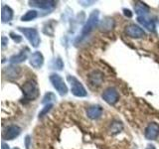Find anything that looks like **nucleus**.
<instances>
[{"mask_svg": "<svg viewBox=\"0 0 159 149\" xmlns=\"http://www.w3.org/2000/svg\"><path fill=\"white\" fill-rule=\"evenodd\" d=\"M98 16H99V12L98 10H93V11L89 14V16L88 18L87 23L84 24V26L82 29L81 35L78 37L77 39V43L81 42L82 40H84V38H87L89 34L92 33V31L97 27V25L98 24Z\"/></svg>", "mask_w": 159, "mask_h": 149, "instance_id": "f257e3e1", "label": "nucleus"}, {"mask_svg": "<svg viewBox=\"0 0 159 149\" xmlns=\"http://www.w3.org/2000/svg\"><path fill=\"white\" fill-rule=\"evenodd\" d=\"M22 92L24 97L28 101H35L39 97V88L35 81H27L22 86Z\"/></svg>", "mask_w": 159, "mask_h": 149, "instance_id": "f03ea898", "label": "nucleus"}, {"mask_svg": "<svg viewBox=\"0 0 159 149\" xmlns=\"http://www.w3.org/2000/svg\"><path fill=\"white\" fill-rule=\"evenodd\" d=\"M67 79L69 84H71V92L75 97H87V91L84 87L83 86V84L79 81L77 78H75L74 76H68Z\"/></svg>", "mask_w": 159, "mask_h": 149, "instance_id": "7ed1b4c3", "label": "nucleus"}, {"mask_svg": "<svg viewBox=\"0 0 159 149\" xmlns=\"http://www.w3.org/2000/svg\"><path fill=\"white\" fill-rule=\"evenodd\" d=\"M18 30L21 33L24 34V36L27 38L28 41L31 43V45L34 48H37L40 42H41V39H40L39 33L37 31V29L35 28H23V27H18Z\"/></svg>", "mask_w": 159, "mask_h": 149, "instance_id": "20e7f679", "label": "nucleus"}, {"mask_svg": "<svg viewBox=\"0 0 159 149\" xmlns=\"http://www.w3.org/2000/svg\"><path fill=\"white\" fill-rule=\"evenodd\" d=\"M50 82L52 83L53 87L56 88V91L61 94L62 97L66 96L68 93V87L65 84L63 78L58 74H51L50 76Z\"/></svg>", "mask_w": 159, "mask_h": 149, "instance_id": "39448f33", "label": "nucleus"}, {"mask_svg": "<svg viewBox=\"0 0 159 149\" xmlns=\"http://www.w3.org/2000/svg\"><path fill=\"white\" fill-rule=\"evenodd\" d=\"M102 97L103 98V101L107 103L111 104V106L116 104L119 99L118 92L114 88H107V89H104V92L102 93Z\"/></svg>", "mask_w": 159, "mask_h": 149, "instance_id": "423d86ee", "label": "nucleus"}, {"mask_svg": "<svg viewBox=\"0 0 159 149\" xmlns=\"http://www.w3.org/2000/svg\"><path fill=\"white\" fill-rule=\"evenodd\" d=\"M125 34L127 35L128 37H131V38H142L145 36V32L144 30L137 26L135 24H130V25H127L125 27Z\"/></svg>", "mask_w": 159, "mask_h": 149, "instance_id": "0eeeda50", "label": "nucleus"}, {"mask_svg": "<svg viewBox=\"0 0 159 149\" xmlns=\"http://www.w3.org/2000/svg\"><path fill=\"white\" fill-rule=\"evenodd\" d=\"M144 135L148 140H155L159 136V124L156 122H150L145 128Z\"/></svg>", "mask_w": 159, "mask_h": 149, "instance_id": "6e6552de", "label": "nucleus"}, {"mask_svg": "<svg viewBox=\"0 0 159 149\" xmlns=\"http://www.w3.org/2000/svg\"><path fill=\"white\" fill-rule=\"evenodd\" d=\"M30 6L33 7H37L40 9H45V10H50L56 6L57 2L56 1H52V0H32V1H29Z\"/></svg>", "mask_w": 159, "mask_h": 149, "instance_id": "1a4fd4ad", "label": "nucleus"}, {"mask_svg": "<svg viewBox=\"0 0 159 149\" xmlns=\"http://www.w3.org/2000/svg\"><path fill=\"white\" fill-rule=\"evenodd\" d=\"M21 133V128L18 125H10L8 126L3 133V139L4 140H13Z\"/></svg>", "mask_w": 159, "mask_h": 149, "instance_id": "9d476101", "label": "nucleus"}, {"mask_svg": "<svg viewBox=\"0 0 159 149\" xmlns=\"http://www.w3.org/2000/svg\"><path fill=\"white\" fill-rule=\"evenodd\" d=\"M89 82L93 87H99L103 82V74L98 70L93 71V73L89 74Z\"/></svg>", "mask_w": 159, "mask_h": 149, "instance_id": "9b49d317", "label": "nucleus"}, {"mask_svg": "<svg viewBox=\"0 0 159 149\" xmlns=\"http://www.w3.org/2000/svg\"><path fill=\"white\" fill-rule=\"evenodd\" d=\"M29 62H30V65H31V66L35 69L41 68L44 64V57H43L42 53H40L38 51L34 52L31 56H30Z\"/></svg>", "mask_w": 159, "mask_h": 149, "instance_id": "f8f14e48", "label": "nucleus"}, {"mask_svg": "<svg viewBox=\"0 0 159 149\" xmlns=\"http://www.w3.org/2000/svg\"><path fill=\"white\" fill-rule=\"evenodd\" d=\"M103 109L101 106H92L87 108V115L91 119H98L102 115Z\"/></svg>", "mask_w": 159, "mask_h": 149, "instance_id": "ddd939ff", "label": "nucleus"}, {"mask_svg": "<svg viewBox=\"0 0 159 149\" xmlns=\"http://www.w3.org/2000/svg\"><path fill=\"white\" fill-rule=\"evenodd\" d=\"M28 52H29V50L25 49V50H22L19 54L13 55V56L10 57V59H9L10 63L11 64H19V63L24 62L25 60H27V58H28Z\"/></svg>", "mask_w": 159, "mask_h": 149, "instance_id": "4468645a", "label": "nucleus"}, {"mask_svg": "<svg viewBox=\"0 0 159 149\" xmlns=\"http://www.w3.org/2000/svg\"><path fill=\"white\" fill-rule=\"evenodd\" d=\"M4 74L8 79H17L21 74V69L17 66H9L4 70Z\"/></svg>", "mask_w": 159, "mask_h": 149, "instance_id": "2eb2a0df", "label": "nucleus"}, {"mask_svg": "<svg viewBox=\"0 0 159 149\" xmlns=\"http://www.w3.org/2000/svg\"><path fill=\"white\" fill-rule=\"evenodd\" d=\"M13 18V10L7 5H3L1 9V20L3 23L11 21Z\"/></svg>", "mask_w": 159, "mask_h": 149, "instance_id": "dca6fc26", "label": "nucleus"}, {"mask_svg": "<svg viewBox=\"0 0 159 149\" xmlns=\"http://www.w3.org/2000/svg\"><path fill=\"white\" fill-rule=\"evenodd\" d=\"M138 23H140L144 28H146L149 31H154L155 29V24L151 19L147 18L146 16H138L137 17Z\"/></svg>", "mask_w": 159, "mask_h": 149, "instance_id": "f3484780", "label": "nucleus"}, {"mask_svg": "<svg viewBox=\"0 0 159 149\" xmlns=\"http://www.w3.org/2000/svg\"><path fill=\"white\" fill-rule=\"evenodd\" d=\"M134 10L138 16H145L149 12V7L142 2H136L134 5Z\"/></svg>", "mask_w": 159, "mask_h": 149, "instance_id": "a211bd4d", "label": "nucleus"}, {"mask_svg": "<svg viewBox=\"0 0 159 149\" xmlns=\"http://www.w3.org/2000/svg\"><path fill=\"white\" fill-rule=\"evenodd\" d=\"M37 16H38V13L36 10H29V11H27L21 17V21H23V22L31 21V20H34L35 18H37Z\"/></svg>", "mask_w": 159, "mask_h": 149, "instance_id": "6ab92c4d", "label": "nucleus"}, {"mask_svg": "<svg viewBox=\"0 0 159 149\" xmlns=\"http://www.w3.org/2000/svg\"><path fill=\"white\" fill-rule=\"evenodd\" d=\"M114 26V21L113 19H111V18H107L104 19L102 25H101V29L102 30V31H108V30L112 29Z\"/></svg>", "mask_w": 159, "mask_h": 149, "instance_id": "aec40b11", "label": "nucleus"}, {"mask_svg": "<svg viewBox=\"0 0 159 149\" xmlns=\"http://www.w3.org/2000/svg\"><path fill=\"white\" fill-rule=\"evenodd\" d=\"M52 107H53V103L46 104V106H45V107L42 109L41 111H40V113H39V118H41V117H43V116L46 115V114L52 109Z\"/></svg>", "mask_w": 159, "mask_h": 149, "instance_id": "412c9836", "label": "nucleus"}, {"mask_svg": "<svg viewBox=\"0 0 159 149\" xmlns=\"http://www.w3.org/2000/svg\"><path fill=\"white\" fill-rule=\"evenodd\" d=\"M54 99H56V97H55V94L54 93H48L46 96L44 97V98H43V101H42V103H47V104H49L50 103V102L51 101H54Z\"/></svg>", "mask_w": 159, "mask_h": 149, "instance_id": "4be33fe9", "label": "nucleus"}, {"mask_svg": "<svg viewBox=\"0 0 159 149\" xmlns=\"http://www.w3.org/2000/svg\"><path fill=\"white\" fill-rule=\"evenodd\" d=\"M10 36H11V38L13 39V41L14 42H16V43H20L22 41V37L21 36H19V35L17 34H15V33H10Z\"/></svg>", "mask_w": 159, "mask_h": 149, "instance_id": "5701e85b", "label": "nucleus"}, {"mask_svg": "<svg viewBox=\"0 0 159 149\" xmlns=\"http://www.w3.org/2000/svg\"><path fill=\"white\" fill-rule=\"evenodd\" d=\"M30 143H31V137H30L29 135H27L26 137H25V147H26V149L30 148Z\"/></svg>", "mask_w": 159, "mask_h": 149, "instance_id": "b1692460", "label": "nucleus"}, {"mask_svg": "<svg viewBox=\"0 0 159 149\" xmlns=\"http://www.w3.org/2000/svg\"><path fill=\"white\" fill-rule=\"evenodd\" d=\"M123 14L125 15L126 17H128V18L132 17V12L129 9H123Z\"/></svg>", "mask_w": 159, "mask_h": 149, "instance_id": "393cba45", "label": "nucleus"}, {"mask_svg": "<svg viewBox=\"0 0 159 149\" xmlns=\"http://www.w3.org/2000/svg\"><path fill=\"white\" fill-rule=\"evenodd\" d=\"M56 66H57V69L61 70L63 68V63H62V60L61 59H57L56 60Z\"/></svg>", "mask_w": 159, "mask_h": 149, "instance_id": "a878e982", "label": "nucleus"}, {"mask_svg": "<svg viewBox=\"0 0 159 149\" xmlns=\"http://www.w3.org/2000/svg\"><path fill=\"white\" fill-rule=\"evenodd\" d=\"M7 42H8V39L6 38V37H2V47L4 48L5 46H6V45H7Z\"/></svg>", "mask_w": 159, "mask_h": 149, "instance_id": "bb28decb", "label": "nucleus"}, {"mask_svg": "<svg viewBox=\"0 0 159 149\" xmlns=\"http://www.w3.org/2000/svg\"><path fill=\"white\" fill-rule=\"evenodd\" d=\"M1 149H10V148H9V145H8V144L2 142V147H1Z\"/></svg>", "mask_w": 159, "mask_h": 149, "instance_id": "cd10ccee", "label": "nucleus"}, {"mask_svg": "<svg viewBox=\"0 0 159 149\" xmlns=\"http://www.w3.org/2000/svg\"><path fill=\"white\" fill-rule=\"evenodd\" d=\"M146 149H155V146H154V145H148L146 147Z\"/></svg>", "mask_w": 159, "mask_h": 149, "instance_id": "c85d7f7f", "label": "nucleus"}, {"mask_svg": "<svg viewBox=\"0 0 159 149\" xmlns=\"http://www.w3.org/2000/svg\"><path fill=\"white\" fill-rule=\"evenodd\" d=\"M14 149H19V148H14Z\"/></svg>", "mask_w": 159, "mask_h": 149, "instance_id": "c756f323", "label": "nucleus"}]
</instances>
